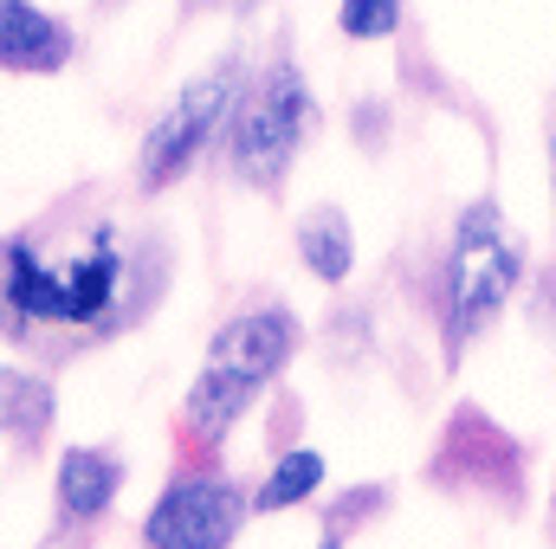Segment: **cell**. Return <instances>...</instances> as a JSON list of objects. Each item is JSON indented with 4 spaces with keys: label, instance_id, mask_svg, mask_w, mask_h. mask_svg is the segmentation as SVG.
<instances>
[{
    "label": "cell",
    "instance_id": "ba28073f",
    "mask_svg": "<svg viewBox=\"0 0 556 549\" xmlns=\"http://www.w3.org/2000/svg\"><path fill=\"white\" fill-rule=\"evenodd\" d=\"M117 485H124V459H111V452H98V446H72V452L59 459V511H65L72 524L104 518L111 498H117Z\"/></svg>",
    "mask_w": 556,
    "mask_h": 549
},
{
    "label": "cell",
    "instance_id": "8fae6325",
    "mask_svg": "<svg viewBox=\"0 0 556 549\" xmlns=\"http://www.w3.org/2000/svg\"><path fill=\"white\" fill-rule=\"evenodd\" d=\"M46 420H52V388L33 382V375H20V369H0V433L20 439V446H33L46 433Z\"/></svg>",
    "mask_w": 556,
    "mask_h": 549
},
{
    "label": "cell",
    "instance_id": "9c48e42d",
    "mask_svg": "<svg viewBox=\"0 0 556 549\" xmlns=\"http://www.w3.org/2000/svg\"><path fill=\"white\" fill-rule=\"evenodd\" d=\"M253 382H240V375H227V369H201L194 375V388H188V408H181V420H188V433L201 439V446H220L233 426H240V413L253 408Z\"/></svg>",
    "mask_w": 556,
    "mask_h": 549
},
{
    "label": "cell",
    "instance_id": "4fadbf2b",
    "mask_svg": "<svg viewBox=\"0 0 556 549\" xmlns=\"http://www.w3.org/2000/svg\"><path fill=\"white\" fill-rule=\"evenodd\" d=\"M337 26L350 39H389L402 26V0H343L337 7Z\"/></svg>",
    "mask_w": 556,
    "mask_h": 549
},
{
    "label": "cell",
    "instance_id": "5b68a950",
    "mask_svg": "<svg viewBox=\"0 0 556 549\" xmlns=\"http://www.w3.org/2000/svg\"><path fill=\"white\" fill-rule=\"evenodd\" d=\"M247 524V498L233 478H214V472H188L175 478L149 518H142V544L149 549H227Z\"/></svg>",
    "mask_w": 556,
    "mask_h": 549
},
{
    "label": "cell",
    "instance_id": "277c9868",
    "mask_svg": "<svg viewBox=\"0 0 556 549\" xmlns=\"http://www.w3.org/2000/svg\"><path fill=\"white\" fill-rule=\"evenodd\" d=\"M233 98H240V65H233V59L207 65L201 78H188V85L175 91V104H168V111L149 124V137H142V155H137L142 194L175 188V181L201 162V149L214 142V130L233 117Z\"/></svg>",
    "mask_w": 556,
    "mask_h": 549
},
{
    "label": "cell",
    "instance_id": "52a82bcc",
    "mask_svg": "<svg viewBox=\"0 0 556 549\" xmlns=\"http://www.w3.org/2000/svg\"><path fill=\"white\" fill-rule=\"evenodd\" d=\"M78 39L33 0H0V72H59Z\"/></svg>",
    "mask_w": 556,
    "mask_h": 549
},
{
    "label": "cell",
    "instance_id": "8992f818",
    "mask_svg": "<svg viewBox=\"0 0 556 549\" xmlns=\"http://www.w3.org/2000/svg\"><path fill=\"white\" fill-rule=\"evenodd\" d=\"M291 349H298L291 310H240V317H227L214 330L207 362L227 369V375H240V382H253V388H266L278 369L291 362Z\"/></svg>",
    "mask_w": 556,
    "mask_h": 549
},
{
    "label": "cell",
    "instance_id": "6da1fadb",
    "mask_svg": "<svg viewBox=\"0 0 556 549\" xmlns=\"http://www.w3.org/2000/svg\"><path fill=\"white\" fill-rule=\"evenodd\" d=\"M124 272L130 259L117 227H91L72 259L13 240L0 253V304L13 310V330H104L124 304Z\"/></svg>",
    "mask_w": 556,
    "mask_h": 549
},
{
    "label": "cell",
    "instance_id": "7c38bea8",
    "mask_svg": "<svg viewBox=\"0 0 556 549\" xmlns=\"http://www.w3.org/2000/svg\"><path fill=\"white\" fill-rule=\"evenodd\" d=\"M317 485H324V459H317L311 446H304V452H285L273 472H266V485H260L253 511H291V505H304Z\"/></svg>",
    "mask_w": 556,
    "mask_h": 549
},
{
    "label": "cell",
    "instance_id": "3957f363",
    "mask_svg": "<svg viewBox=\"0 0 556 549\" xmlns=\"http://www.w3.org/2000/svg\"><path fill=\"white\" fill-rule=\"evenodd\" d=\"M518 272H525V246H518L511 220L492 201H472L459 214V227H453V272H446V291H453V343L479 336L505 310Z\"/></svg>",
    "mask_w": 556,
    "mask_h": 549
},
{
    "label": "cell",
    "instance_id": "5bb4252c",
    "mask_svg": "<svg viewBox=\"0 0 556 549\" xmlns=\"http://www.w3.org/2000/svg\"><path fill=\"white\" fill-rule=\"evenodd\" d=\"M551 188H556V142H551Z\"/></svg>",
    "mask_w": 556,
    "mask_h": 549
},
{
    "label": "cell",
    "instance_id": "9a60e30c",
    "mask_svg": "<svg viewBox=\"0 0 556 549\" xmlns=\"http://www.w3.org/2000/svg\"><path fill=\"white\" fill-rule=\"evenodd\" d=\"M317 549H343V544H337V537H324V544H317Z\"/></svg>",
    "mask_w": 556,
    "mask_h": 549
},
{
    "label": "cell",
    "instance_id": "30bf717a",
    "mask_svg": "<svg viewBox=\"0 0 556 549\" xmlns=\"http://www.w3.org/2000/svg\"><path fill=\"white\" fill-rule=\"evenodd\" d=\"M298 253H304V272L324 278V284H343L356 266V240H350V220L337 207H317L304 227H298Z\"/></svg>",
    "mask_w": 556,
    "mask_h": 549
},
{
    "label": "cell",
    "instance_id": "7a4b0ae2",
    "mask_svg": "<svg viewBox=\"0 0 556 549\" xmlns=\"http://www.w3.org/2000/svg\"><path fill=\"white\" fill-rule=\"evenodd\" d=\"M311 130V85L291 59H273L240 98H233V175L247 188H278L291 175V155Z\"/></svg>",
    "mask_w": 556,
    "mask_h": 549
}]
</instances>
